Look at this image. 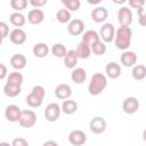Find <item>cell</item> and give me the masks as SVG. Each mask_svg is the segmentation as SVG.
I'll use <instances>...</instances> for the list:
<instances>
[{
	"label": "cell",
	"mask_w": 146,
	"mask_h": 146,
	"mask_svg": "<svg viewBox=\"0 0 146 146\" xmlns=\"http://www.w3.org/2000/svg\"><path fill=\"white\" fill-rule=\"evenodd\" d=\"M87 141V135L82 130H72L68 133V143L73 146H81L84 145Z\"/></svg>",
	"instance_id": "obj_8"
},
{
	"label": "cell",
	"mask_w": 146,
	"mask_h": 146,
	"mask_svg": "<svg viewBox=\"0 0 146 146\" xmlns=\"http://www.w3.org/2000/svg\"><path fill=\"white\" fill-rule=\"evenodd\" d=\"M43 19H44V13L39 8L32 9L27 14V21L32 25H39L43 22Z\"/></svg>",
	"instance_id": "obj_16"
},
{
	"label": "cell",
	"mask_w": 146,
	"mask_h": 146,
	"mask_svg": "<svg viewBox=\"0 0 146 146\" xmlns=\"http://www.w3.org/2000/svg\"><path fill=\"white\" fill-rule=\"evenodd\" d=\"M133 19V14L132 10L128 7H122L121 9H119L117 11V21L120 23V25H124V26H130Z\"/></svg>",
	"instance_id": "obj_10"
},
{
	"label": "cell",
	"mask_w": 146,
	"mask_h": 146,
	"mask_svg": "<svg viewBox=\"0 0 146 146\" xmlns=\"http://www.w3.org/2000/svg\"><path fill=\"white\" fill-rule=\"evenodd\" d=\"M68 1H70V0H60V2H62V3L64 5V6H65V5H66V3L68 2Z\"/></svg>",
	"instance_id": "obj_45"
},
{
	"label": "cell",
	"mask_w": 146,
	"mask_h": 146,
	"mask_svg": "<svg viewBox=\"0 0 146 146\" xmlns=\"http://www.w3.org/2000/svg\"><path fill=\"white\" fill-rule=\"evenodd\" d=\"M102 1H103V0H87V2H88L89 5H92V6H97V5H99Z\"/></svg>",
	"instance_id": "obj_42"
},
{
	"label": "cell",
	"mask_w": 146,
	"mask_h": 146,
	"mask_svg": "<svg viewBox=\"0 0 146 146\" xmlns=\"http://www.w3.org/2000/svg\"><path fill=\"white\" fill-rule=\"evenodd\" d=\"M78 60H79V57L75 52V50L73 49H70L67 50L65 57H64V64L67 68H74L76 67V64H78Z\"/></svg>",
	"instance_id": "obj_22"
},
{
	"label": "cell",
	"mask_w": 146,
	"mask_h": 146,
	"mask_svg": "<svg viewBox=\"0 0 146 146\" xmlns=\"http://www.w3.org/2000/svg\"><path fill=\"white\" fill-rule=\"evenodd\" d=\"M129 7L132 9H139L145 6V0H127Z\"/></svg>",
	"instance_id": "obj_36"
},
{
	"label": "cell",
	"mask_w": 146,
	"mask_h": 146,
	"mask_svg": "<svg viewBox=\"0 0 146 146\" xmlns=\"http://www.w3.org/2000/svg\"><path fill=\"white\" fill-rule=\"evenodd\" d=\"M137 13H138V21H139V24L141 26H145L146 25V22H145V8L141 7L139 9H137Z\"/></svg>",
	"instance_id": "obj_39"
},
{
	"label": "cell",
	"mask_w": 146,
	"mask_h": 146,
	"mask_svg": "<svg viewBox=\"0 0 146 146\" xmlns=\"http://www.w3.org/2000/svg\"><path fill=\"white\" fill-rule=\"evenodd\" d=\"M8 75V68L5 64H1L0 63V80H3L6 79Z\"/></svg>",
	"instance_id": "obj_41"
},
{
	"label": "cell",
	"mask_w": 146,
	"mask_h": 146,
	"mask_svg": "<svg viewBox=\"0 0 146 146\" xmlns=\"http://www.w3.org/2000/svg\"><path fill=\"white\" fill-rule=\"evenodd\" d=\"M81 7V2L80 0H70L66 5H65V8L70 11H76L79 10Z\"/></svg>",
	"instance_id": "obj_34"
},
{
	"label": "cell",
	"mask_w": 146,
	"mask_h": 146,
	"mask_svg": "<svg viewBox=\"0 0 146 146\" xmlns=\"http://www.w3.org/2000/svg\"><path fill=\"white\" fill-rule=\"evenodd\" d=\"M29 0H10V7L15 11H23L26 9Z\"/></svg>",
	"instance_id": "obj_33"
},
{
	"label": "cell",
	"mask_w": 146,
	"mask_h": 146,
	"mask_svg": "<svg viewBox=\"0 0 146 146\" xmlns=\"http://www.w3.org/2000/svg\"><path fill=\"white\" fill-rule=\"evenodd\" d=\"M31 92H33L34 95L39 96L40 98L44 99V96H46V89L42 87V86H34L31 90Z\"/></svg>",
	"instance_id": "obj_35"
},
{
	"label": "cell",
	"mask_w": 146,
	"mask_h": 146,
	"mask_svg": "<svg viewBox=\"0 0 146 146\" xmlns=\"http://www.w3.org/2000/svg\"><path fill=\"white\" fill-rule=\"evenodd\" d=\"M18 123L22 128H32L36 123V114L32 110H23L21 111Z\"/></svg>",
	"instance_id": "obj_3"
},
{
	"label": "cell",
	"mask_w": 146,
	"mask_h": 146,
	"mask_svg": "<svg viewBox=\"0 0 146 146\" xmlns=\"http://www.w3.org/2000/svg\"><path fill=\"white\" fill-rule=\"evenodd\" d=\"M72 73H71V80L76 83V84H81L83 82H86L87 80V71L83 67H74L72 68Z\"/></svg>",
	"instance_id": "obj_19"
},
{
	"label": "cell",
	"mask_w": 146,
	"mask_h": 146,
	"mask_svg": "<svg viewBox=\"0 0 146 146\" xmlns=\"http://www.w3.org/2000/svg\"><path fill=\"white\" fill-rule=\"evenodd\" d=\"M21 91H22V86L13 84L9 82H6V84L3 86V94L9 98L17 97L21 94Z\"/></svg>",
	"instance_id": "obj_23"
},
{
	"label": "cell",
	"mask_w": 146,
	"mask_h": 146,
	"mask_svg": "<svg viewBox=\"0 0 146 146\" xmlns=\"http://www.w3.org/2000/svg\"><path fill=\"white\" fill-rule=\"evenodd\" d=\"M26 64H27V59L23 54H15L10 57V65L16 71H21L25 68Z\"/></svg>",
	"instance_id": "obj_17"
},
{
	"label": "cell",
	"mask_w": 146,
	"mask_h": 146,
	"mask_svg": "<svg viewBox=\"0 0 146 146\" xmlns=\"http://www.w3.org/2000/svg\"><path fill=\"white\" fill-rule=\"evenodd\" d=\"M9 22L15 27H23L26 23V18L21 11H14L9 16Z\"/></svg>",
	"instance_id": "obj_24"
},
{
	"label": "cell",
	"mask_w": 146,
	"mask_h": 146,
	"mask_svg": "<svg viewBox=\"0 0 146 146\" xmlns=\"http://www.w3.org/2000/svg\"><path fill=\"white\" fill-rule=\"evenodd\" d=\"M106 125H107L106 120L103 116H95L91 119V121L89 123V129L95 135H102L105 132Z\"/></svg>",
	"instance_id": "obj_5"
},
{
	"label": "cell",
	"mask_w": 146,
	"mask_h": 146,
	"mask_svg": "<svg viewBox=\"0 0 146 146\" xmlns=\"http://www.w3.org/2000/svg\"><path fill=\"white\" fill-rule=\"evenodd\" d=\"M114 35H115L114 25L112 23H104L103 26L100 27V33H99L102 41H104L105 43L112 42L114 40Z\"/></svg>",
	"instance_id": "obj_6"
},
{
	"label": "cell",
	"mask_w": 146,
	"mask_h": 146,
	"mask_svg": "<svg viewBox=\"0 0 146 146\" xmlns=\"http://www.w3.org/2000/svg\"><path fill=\"white\" fill-rule=\"evenodd\" d=\"M9 35V26L5 22H0V36L2 39L7 38Z\"/></svg>",
	"instance_id": "obj_37"
},
{
	"label": "cell",
	"mask_w": 146,
	"mask_h": 146,
	"mask_svg": "<svg viewBox=\"0 0 146 146\" xmlns=\"http://www.w3.org/2000/svg\"><path fill=\"white\" fill-rule=\"evenodd\" d=\"M60 105L57 103H50L44 110V117L48 122H56L60 116Z\"/></svg>",
	"instance_id": "obj_4"
},
{
	"label": "cell",
	"mask_w": 146,
	"mask_h": 146,
	"mask_svg": "<svg viewBox=\"0 0 146 146\" xmlns=\"http://www.w3.org/2000/svg\"><path fill=\"white\" fill-rule=\"evenodd\" d=\"M98 40H100V36L95 30H88V31L83 32V34H82V41L84 43H87L89 47H91Z\"/></svg>",
	"instance_id": "obj_25"
},
{
	"label": "cell",
	"mask_w": 146,
	"mask_h": 146,
	"mask_svg": "<svg viewBox=\"0 0 146 146\" xmlns=\"http://www.w3.org/2000/svg\"><path fill=\"white\" fill-rule=\"evenodd\" d=\"M131 75L136 81H141L146 78V66L143 64H135L132 66Z\"/></svg>",
	"instance_id": "obj_27"
},
{
	"label": "cell",
	"mask_w": 146,
	"mask_h": 146,
	"mask_svg": "<svg viewBox=\"0 0 146 146\" xmlns=\"http://www.w3.org/2000/svg\"><path fill=\"white\" fill-rule=\"evenodd\" d=\"M107 87V76L103 73H95L88 84V92L91 96L100 95Z\"/></svg>",
	"instance_id": "obj_2"
},
{
	"label": "cell",
	"mask_w": 146,
	"mask_h": 146,
	"mask_svg": "<svg viewBox=\"0 0 146 146\" xmlns=\"http://www.w3.org/2000/svg\"><path fill=\"white\" fill-rule=\"evenodd\" d=\"M122 110L125 114H135L139 110V100L133 96L127 97L122 102Z\"/></svg>",
	"instance_id": "obj_9"
},
{
	"label": "cell",
	"mask_w": 146,
	"mask_h": 146,
	"mask_svg": "<svg viewBox=\"0 0 146 146\" xmlns=\"http://www.w3.org/2000/svg\"><path fill=\"white\" fill-rule=\"evenodd\" d=\"M25 102H26V104H27L30 107H32V108H36V107H40V106L42 105L43 99L40 98L39 96L34 95L33 92H30V94L26 96Z\"/></svg>",
	"instance_id": "obj_28"
},
{
	"label": "cell",
	"mask_w": 146,
	"mask_h": 146,
	"mask_svg": "<svg viewBox=\"0 0 146 146\" xmlns=\"http://www.w3.org/2000/svg\"><path fill=\"white\" fill-rule=\"evenodd\" d=\"M60 110L64 114H67V115H71V114H74L76 111H78V103L71 98H67V99H64L63 104L60 105Z\"/></svg>",
	"instance_id": "obj_21"
},
{
	"label": "cell",
	"mask_w": 146,
	"mask_h": 146,
	"mask_svg": "<svg viewBox=\"0 0 146 146\" xmlns=\"http://www.w3.org/2000/svg\"><path fill=\"white\" fill-rule=\"evenodd\" d=\"M8 36H9L10 42L14 43V44H17V46H21V44L25 43V41L27 39L26 32L21 27H15L14 30H11L9 32Z\"/></svg>",
	"instance_id": "obj_7"
},
{
	"label": "cell",
	"mask_w": 146,
	"mask_h": 146,
	"mask_svg": "<svg viewBox=\"0 0 146 146\" xmlns=\"http://www.w3.org/2000/svg\"><path fill=\"white\" fill-rule=\"evenodd\" d=\"M48 2V0H29V3L31 6H33L34 8H41L43 6H46Z\"/></svg>",
	"instance_id": "obj_40"
},
{
	"label": "cell",
	"mask_w": 146,
	"mask_h": 146,
	"mask_svg": "<svg viewBox=\"0 0 146 146\" xmlns=\"http://www.w3.org/2000/svg\"><path fill=\"white\" fill-rule=\"evenodd\" d=\"M132 39V30L130 26L120 25L119 29H115V35H114V44L120 50H127L131 44Z\"/></svg>",
	"instance_id": "obj_1"
},
{
	"label": "cell",
	"mask_w": 146,
	"mask_h": 146,
	"mask_svg": "<svg viewBox=\"0 0 146 146\" xmlns=\"http://www.w3.org/2000/svg\"><path fill=\"white\" fill-rule=\"evenodd\" d=\"M120 62L124 67H132L137 63V55L135 51L131 50H123L120 56Z\"/></svg>",
	"instance_id": "obj_12"
},
{
	"label": "cell",
	"mask_w": 146,
	"mask_h": 146,
	"mask_svg": "<svg viewBox=\"0 0 146 146\" xmlns=\"http://www.w3.org/2000/svg\"><path fill=\"white\" fill-rule=\"evenodd\" d=\"M121 72H122L121 66H120V64H117L116 62L107 63L106 66H105V73H106L105 75H106L107 78H110V79H113V80L117 79V78L121 75Z\"/></svg>",
	"instance_id": "obj_14"
},
{
	"label": "cell",
	"mask_w": 146,
	"mask_h": 146,
	"mask_svg": "<svg viewBox=\"0 0 146 146\" xmlns=\"http://www.w3.org/2000/svg\"><path fill=\"white\" fill-rule=\"evenodd\" d=\"M90 49H91V52L94 54V55H96V56H103L105 52H106V44H105V42L104 41H102V40H98L97 42H95L91 47H90Z\"/></svg>",
	"instance_id": "obj_31"
},
{
	"label": "cell",
	"mask_w": 146,
	"mask_h": 146,
	"mask_svg": "<svg viewBox=\"0 0 146 146\" xmlns=\"http://www.w3.org/2000/svg\"><path fill=\"white\" fill-rule=\"evenodd\" d=\"M66 52H67V49L63 43H55L51 47V54L57 58H64Z\"/></svg>",
	"instance_id": "obj_32"
},
{
	"label": "cell",
	"mask_w": 146,
	"mask_h": 146,
	"mask_svg": "<svg viewBox=\"0 0 146 146\" xmlns=\"http://www.w3.org/2000/svg\"><path fill=\"white\" fill-rule=\"evenodd\" d=\"M84 31V23L83 21L79 19V18H74L71 19L67 23V32L73 35V36H78L80 34H82Z\"/></svg>",
	"instance_id": "obj_11"
},
{
	"label": "cell",
	"mask_w": 146,
	"mask_h": 146,
	"mask_svg": "<svg viewBox=\"0 0 146 146\" xmlns=\"http://www.w3.org/2000/svg\"><path fill=\"white\" fill-rule=\"evenodd\" d=\"M56 19L60 24H67L71 21V11L67 10L66 8H63V9L57 10V13H56Z\"/></svg>",
	"instance_id": "obj_30"
},
{
	"label": "cell",
	"mask_w": 146,
	"mask_h": 146,
	"mask_svg": "<svg viewBox=\"0 0 146 146\" xmlns=\"http://www.w3.org/2000/svg\"><path fill=\"white\" fill-rule=\"evenodd\" d=\"M21 108L19 106L15 105V104H11V105H8L5 110V117L7 121L9 122H18V119H19V115H21Z\"/></svg>",
	"instance_id": "obj_13"
},
{
	"label": "cell",
	"mask_w": 146,
	"mask_h": 146,
	"mask_svg": "<svg viewBox=\"0 0 146 146\" xmlns=\"http://www.w3.org/2000/svg\"><path fill=\"white\" fill-rule=\"evenodd\" d=\"M24 81V76L19 71H14L11 73H9L7 75V82L13 83V84H17V86H22Z\"/></svg>",
	"instance_id": "obj_29"
},
{
	"label": "cell",
	"mask_w": 146,
	"mask_h": 146,
	"mask_svg": "<svg viewBox=\"0 0 146 146\" xmlns=\"http://www.w3.org/2000/svg\"><path fill=\"white\" fill-rule=\"evenodd\" d=\"M55 96L58 99H67L72 96V88L67 83H60L55 88Z\"/></svg>",
	"instance_id": "obj_18"
},
{
	"label": "cell",
	"mask_w": 146,
	"mask_h": 146,
	"mask_svg": "<svg viewBox=\"0 0 146 146\" xmlns=\"http://www.w3.org/2000/svg\"><path fill=\"white\" fill-rule=\"evenodd\" d=\"M11 145L13 146H29V141L26 139L22 138V137H18V138L13 139Z\"/></svg>",
	"instance_id": "obj_38"
},
{
	"label": "cell",
	"mask_w": 146,
	"mask_h": 146,
	"mask_svg": "<svg viewBox=\"0 0 146 146\" xmlns=\"http://www.w3.org/2000/svg\"><path fill=\"white\" fill-rule=\"evenodd\" d=\"M32 52L36 58H44L49 54V47L46 42H38L33 46Z\"/></svg>",
	"instance_id": "obj_20"
},
{
	"label": "cell",
	"mask_w": 146,
	"mask_h": 146,
	"mask_svg": "<svg viewBox=\"0 0 146 146\" xmlns=\"http://www.w3.org/2000/svg\"><path fill=\"white\" fill-rule=\"evenodd\" d=\"M2 41H3V39H2V38H1V36H0V44H1V43H2Z\"/></svg>",
	"instance_id": "obj_46"
},
{
	"label": "cell",
	"mask_w": 146,
	"mask_h": 146,
	"mask_svg": "<svg viewBox=\"0 0 146 146\" xmlns=\"http://www.w3.org/2000/svg\"><path fill=\"white\" fill-rule=\"evenodd\" d=\"M48 145H52V146H57L58 144H57L56 141H51V140H49V141H44V143H43V146H48Z\"/></svg>",
	"instance_id": "obj_43"
},
{
	"label": "cell",
	"mask_w": 146,
	"mask_h": 146,
	"mask_svg": "<svg viewBox=\"0 0 146 146\" xmlns=\"http://www.w3.org/2000/svg\"><path fill=\"white\" fill-rule=\"evenodd\" d=\"M108 17V11L105 7L97 6L95 9L91 11V19L95 23H104Z\"/></svg>",
	"instance_id": "obj_15"
},
{
	"label": "cell",
	"mask_w": 146,
	"mask_h": 146,
	"mask_svg": "<svg viewBox=\"0 0 146 146\" xmlns=\"http://www.w3.org/2000/svg\"><path fill=\"white\" fill-rule=\"evenodd\" d=\"M75 52H76L79 59H87L91 55V49L87 43H84L83 41H80L75 49Z\"/></svg>",
	"instance_id": "obj_26"
},
{
	"label": "cell",
	"mask_w": 146,
	"mask_h": 146,
	"mask_svg": "<svg viewBox=\"0 0 146 146\" xmlns=\"http://www.w3.org/2000/svg\"><path fill=\"white\" fill-rule=\"evenodd\" d=\"M115 5H123L124 2H127V0H112Z\"/></svg>",
	"instance_id": "obj_44"
}]
</instances>
